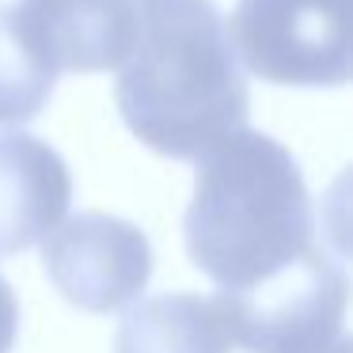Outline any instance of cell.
Instances as JSON below:
<instances>
[{
    "mask_svg": "<svg viewBox=\"0 0 353 353\" xmlns=\"http://www.w3.org/2000/svg\"><path fill=\"white\" fill-rule=\"evenodd\" d=\"M114 103L133 137L171 160H198L243 130L251 95L213 0H137Z\"/></svg>",
    "mask_w": 353,
    "mask_h": 353,
    "instance_id": "obj_1",
    "label": "cell"
},
{
    "mask_svg": "<svg viewBox=\"0 0 353 353\" xmlns=\"http://www.w3.org/2000/svg\"><path fill=\"white\" fill-rule=\"evenodd\" d=\"M54 84L57 77L27 46L12 4H0V125L31 122L54 95Z\"/></svg>",
    "mask_w": 353,
    "mask_h": 353,
    "instance_id": "obj_9",
    "label": "cell"
},
{
    "mask_svg": "<svg viewBox=\"0 0 353 353\" xmlns=\"http://www.w3.org/2000/svg\"><path fill=\"white\" fill-rule=\"evenodd\" d=\"M224 31L236 61L266 84L338 88L350 80V0H239Z\"/></svg>",
    "mask_w": 353,
    "mask_h": 353,
    "instance_id": "obj_3",
    "label": "cell"
},
{
    "mask_svg": "<svg viewBox=\"0 0 353 353\" xmlns=\"http://www.w3.org/2000/svg\"><path fill=\"white\" fill-rule=\"evenodd\" d=\"M190 262L247 292L315 247V209L292 152L259 130H236L198 156L194 198L183 221Z\"/></svg>",
    "mask_w": 353,
    "mask_h": 353,
    "instance_id": "obj_2",
    "label": "cell"
},
{
    "mask_svg": "<svg viewBox=\"0 0 353 353\" xmlns=\"http://www.w3.org/2000/svg\"><path fill=\"white\" fill-rule=\"evenodd\" d=\"M19 334V300L12 292V285L0 277V353H12Z\"/></svg>",
    "mask_w": 353,
    "mask_h": 353,
    "instance_id": "obj_10",
    "label": "cell"
},
{
    "mask_svg": "<svg viewBox=\"0 0 353 353\" xmlns=\"http://www.w3.org/2000/svg\"><path fill=\"white\" fill-rule=\"evenodd\" d=\"M232 345L247 353H323L345 338L350 281L323 247L247 292H216Z\"/></svg>",
    "mask_w": 353,
    "mask_h": 353,
    "instance_id": "obj_4",
    "label": "cell"
},
{
    "mask_svg": "<svg viewBox=\"0 0 353 353\" xmlns=\"http://www.w3.org/2000/svg\"><path fill=\"white\" fill-rule=\"evenodd\" d=\"M114 353H232V334L216 296L160 292L125 312Z\"/></svg>",
    "mask_w": 353,
    "mask_h": 353,
    "instance_id": "obj_8",
    "label": "cell"
},
{
    "mask_svg": "<svg viewBox=\"0 0 353 353\" xmlns=\"http://www.w3.org/2000/svg\"><path fill=\"white\" fill-rule=\"evenodd\" d=\"M69 201L72 175L54 145L23 130L0 133V259L46 239Z\"/></svg>",
    "mask_w": 353,
    "mask_h": 353,
    "instance_id": "obj_7",
    "label": "cell"
},
{
    "mask_svg": "<svg viewBox=\"0 0 353 353\" xmlns=\"http://www.w3.org/2000/svg\"><path fill=\"white\" fill-rule=\"evenodd\" d=\"M12 16L54 77L118 69L137 39V0H16Z\"/></svg>",
    "mask_w": 353,
    "mask_h": 353,
    "instance_id": "obj_6",
    "label": "cell"
},
{
    "mask_svg": "<svg viewBox=\"0 0 353 353\" xmlns=\"http://www.w3.org/2000/svg\"><path fill=\"white\" fill-rule=\"evenodd\" d=\"M350 350H353V345H350V338H342V342H334L330 350H323V353H350Z\"/></svg>",
    "mask_w": 353,
    "mask_h": 353,
    "instance_id": "obj_11",
    "label": "cell"
},
{
    "mask_svg": "<svg viewBox=\"0 0 353 353\" xmlns=\"http://www.w3.org/2000/svg\"><path fill=\"white\" fill-rule=\"evenodd\" d=\"M42 266L72 307L107 315L145 292L152 277V243L122 216L80 213L42 239Z\"/></svg>",
    "mask_w": 353,
    "mask_h": 353,
    "instance_id": "obj_5",
    "label": "cell"
}]
</instances>
